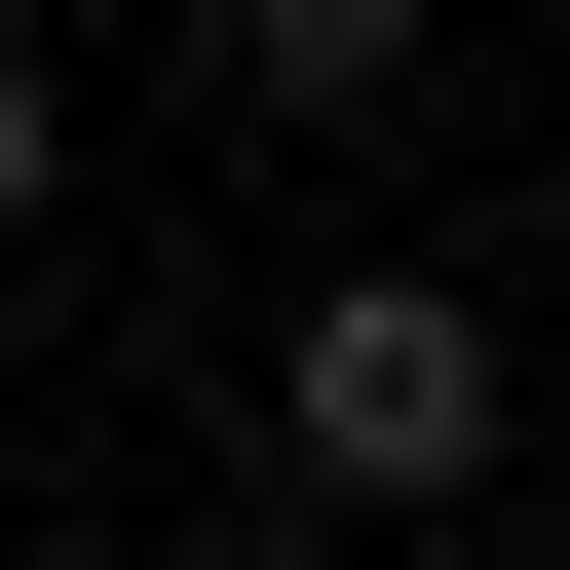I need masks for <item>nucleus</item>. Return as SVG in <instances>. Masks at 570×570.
I'll return each instance as SVG.
<instances>
[{
	"label": "nucleus",
	"instance_id": "1",
	"mask_svg": "<svg viewBox=\"0 0 570 570\" xmlns=\"http://www.w3.org/2000/svg\"><path fill=\"white\" fill-rule=\"evenodd\" d=\"M266 456H305V494H494V305H456V266L266 305Z\"/></svg>",
	"mask_w": 570,
	"mask_h": 570
},
{
	"label": "nucleus",
	"instance_id": "2",
	"mask_svg": "<svg viewBox=\"0 0 570 570\" xmlns=\"http://www.w3.org/2000/svg\"><path fill=\"white\" fill-rule=\"evenodd\" d=\"M419 77V0H228V115H381Z\"/></svg>",
	"mask_w": 570,
	"mask_h": 570
},
{
	"label": "nucleus",
	"instance_id": "3",
	"mask_svg": "<svg viewBox=\"0 0 570 570\" xmlns=\"http://www.w3.org/2000/svg\"><path fill=\"white\" fill-rule=\"evenodd\" d=\"M39 190H77V77H39V39H0V228H39Z\"/></svg>",
	"mask_w": 570,
	"mask_h": 570
}]
</instances>
